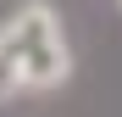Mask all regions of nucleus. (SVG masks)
<instances>
[{
    "label": "nucleus",
    "mask_w": 122,
    "mask_h": 117,
    "mask_svg": "<svg viewBox=\"0 0 122 117\" xmlns=\"http://www.w3.org/2000/svg\"><path fill=\"white\" fill-rule=\"evenodd\" d=\"M117 6H122V0H117Z\"/></svg>",
    "instance_id": "20e7f679"
},
{
    "label": "nucleus",
    "mask_w": 122,
    "mask_h": 117,
    "mask_svg": "<svg viewBox=\"0 0 122 117\" xmlns=\"http://www.w3.org/2000/svg\"><path fill=\"white\" fill-rule=\"evenodd\" d=\"M56 33H61V22H56V6L50 0H22V6L0 22V50L6 56H22V50L45 45V39H56Z\"/></svg>",
    "instance_id": "f257e3e1"
},
{
    "label": "nucleus",
    "mask_w": 122,
    "mask_h": 117,
    "mask_svg": "<svg viewBox=\"0 0 122 117\" xmlns=\"http://www.w3.org/2000/svg\"><path fill=\"white\" fill-rule=\"evenodd\" d=\"M11 95H22V72H17V56L0 50V100H11Z\"/></svg>",
    "instance_id": "7ed1b4c3"
},
{
    "label": "nucleus",
    "mask_w": 122,
    "mask_h": 117,
    "mask_svg": "<svg viewBox=\"0 0 122 117\" xmlns=\"http://www.w3.org/2000/svg\"><path fill=\"white\" fill-rule=\"evenodd\" d=\"M17 72H22V89H61L72 78V50H67V39H45V45H33L17 56Z\"/></svg>",
    "instance_id": "f03ea898"
}]
</instances>
